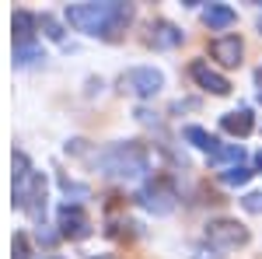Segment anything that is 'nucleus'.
<instances>
[{"mask_svg": "<svg viewBox=\"0 0 262 259\" xmlns=\"http://www.w3.org/2000/svg\"><path fill=\"white\" fill-rule=\"evenodd\" d=\"M242 53H245V46H242L238 35H221V39L210 42V56L221 60L224 67H238L242 63Z\"/></svg>", "mask_w": 262, "mask_h": 259, "instance_id": "obj_8", "label": "nucleus"}, {"mask_svg": "<svg viewBox=\"0 0 262 259\" xmlns=\"http://www.w3.org/2000/svg\"><path fill=\"white\" fill-rule=\"evenodd\" d=\"M242 158H245V147H242V144H231V147H221L210 161H217V165H231V168H234V165H242Z\"/></svg>", "mask_w": 262, "mask_h": 259, "instance_id": "obj_16", "label": "nucleus"}, {"mask_svg": "<svg viewBox=\"0 0 262 259\" xmlns=\"http://www.w3.org/2000/svg\"><path fill=\"white\" fill-rule=\"evenodd\" d=\"M67 21L74 28H81L88 35H101V39H116L122 28L133 21V7L108 0V4H74L67 7Z\"/></svg>", "mask_w": 262, "mask_h": 259, "instance_id": "obj_1", "label": "nucleus"}, {"mask_svg": "<svg viewBox=\"0 0 262 259\" xmlns=\"http://www.w3.org/2000/svg\"><path fill=\"white\" fill-rule=\"evenodd\" d=\"M252 126H255V116H252L248 109L227 112V116L221 119V130H224V133H234V137H248V133H252Z\"/></svg>", "mask_w": 262, "mask_h": 259, "instance_id": "obj_11", "label": "nucleus"}, {"mask_svg": "<svg viewBox=\"0 0 262 259\" xmlns=\"http://www.w3.org/2000/svg\"><path fill=\"white\" fill-rule=\"evenodd\" d=\"M182 137L189 140V144H192V147H200V151H206V154H210V158H213V154H217V151H221V140L213 137V133H206V130H203V126H185V130H182Z\"/></svg>", "mask_w": 262, "mask_h": 259, "instance_id": "obj_12", "label": "nucleus"}, {"mask_svg": "<svg viewBox=\"0 0 262 259\" xmlns=\"http://www.w3.org/2000/svg\"><path fill=\"white\" fill-rule=\"evenodd\" d=\"M242 207L248 214H262V193H248V196L242 200Z\"/></svg>", "mask_w": 262, "mask_h": 259, "instance_id": "obj_20", "label": "nucleus"}, {"mask_svg": "<svg viewBox=\"0 0 262 259\" xmlns=\"http://www.w3.org/2000/svg\"><path fill=\"white\" fill-rule=\"evenodd\" d=\"M259 168H262V154H259Z\"/></svg>", "mask_w": 262, "mask_h": 259, "instance_id": "obj_23", "label": "nucleus"}, {"mask_svg": "<svg viewBox=\"0 0 262 259\" xmlns=\"http://www.w3.org/2000/svg\"><path fill=\"white\" fill-rule=\"evenodd\" d=\"M119 84H122V91H129L137 98H154L164 88V77H161V70H154V67H133V70L122 74Z\"/></svg>", "mask_w": 262, "mask_h": 259, "instance_id": "obj_3", "label": "nucleus"}, {"mask_svg": "<svg viewBox=\"0 0 262 259\" xmlns=\"http://www.w3.org/2000/svg\"><path fill=\"white\" fill-rule=\"evenodd\" d=\"M35 60H46V53H42L39 42H28V46H14V63L18 67H28V63Z\"/></svg>", "mask_w": 262, "mask_h": 259, "instance_id": "obj_15", "label": "nucleus"}, {"mask_svg": "<svg viewBox=\"0 0 262 259\" xmlns=\"http://www.w3.org/2000/svg\"><path fill=\"white\" fill-rule=\"evenodd\" d=\"M39 28H46V35H49V39H63V28H60V21L53 18V14H42Z\"/></svg>", "mask_w": 262, "mask_h": 259, "instance_id": "obj_18", "label": "nucleus"}, {"mask_svg": "<svg viewBox=\"0 0 262 259\" xmlns=\"http://www.w3.org/2000/svg\"><path fill=\"white\" fill-rule=\"evenodd\" d=\"M35 25H39V18H32L28 11H14V46L39 42L35 39Z\"/></svg>", "mask_w": 262, "mask_h": 259, "instance_id": "obj_13", "label": "nucleus"}, {"mask_svg": "<svg viewBox=\"0 0 262 259\" xmlns=\"http://www.w3.org/2000/svg\"><path fill=\"white\" fill-rule=\"evenodd\" d=\"M196 259H221V256H217V252L210 249V252H196Z\"/></svg>", "mask_w": 262, "mask_h": 259, "instance_id": "obj_21", "label": "nucleus"}, {"mask_svg": "<svg viewBox=\"0 0 262 259\" xmlns=\"http://www.w3.org/2000/svg\"><path fill=\"white\" fill-rule=\"evenodd\" d=\"M11 252H14V259H32V252H28V238L25 235H14V242H11Z\"/></svg>", "mask_w": 262, "mask_h": 259, "instance_id": "obj_19", "label": "nucleus"}, {"mask_svg": "<svg viewBox=\"0 0 262 259\" xmlns=\"http://www.w3.org/2000/svg\"><path fill=\"white\" fill-rule=\"evenodd\" d=\"M259 81H262V70H259Z\"/></svg>", "mask_w": 262, "mask_h": 259, "instance_id": "obj_25", "label": "nucleus"}, {"mask_svg": "<svg viewBox=\"0 0 262 259\" xmlns=\"http://www.w3.org/2000/svg\"><path fill=\"white\" fill-rule=\"evenodd\" d=\"M150 210V214H171L175 210V189H171V182L168 179H154V182H147L140 189V196H137Z\"/></svg>", "mask_w": 262, "mask_h": 259, "instance_id": "obj_5", "label": "nucleus"}, {"mask_svg": "<svg viewBox=\"0 0 262 259\" xmlns=\"http://www.w3.org/2000/svg\"><path fill=\"white\" fill-rule=\"evenodd\" d=\"M147 42H150L154 49H171V46H179V42H182V32L171 25V21H154Z\"/></svg>", "mask_w": 262, "mask_h": 259, "instance_id": "obj_10", "label": "nucleus"}, {"mask_svg": "<svg viewBox=\"0 0 262 259\" xmlns=\"http://www.w3.org/2000/svg\"><path fill=\"white\" fill-rule=\"evenodd\" d=\"M189 74H192V81L200 84L203 91H210V95H227V91H231V81L224 77V74H217L206 60H196L189 67Z\"/></svg>", "mask_w": 262, "mask_h": 259, "instance_id": "obj_7", "label": "nucleus"}, {"mask_svg": "<svg viewBox=\"0 0 262 259\" xmlns=\"http://www.w3.org/2000/svg\"><path fill=\"white\" fill-rule=\"evenodd\" d=\"M91 231V221L81 210V203H63L60 207V235L67 238H84Z\"/></svg>", "mask_w": 262, "mask_h": 259, "instance_id": "obj_6", "label": "nucleus"}, {"mask_svg": "<svg viewBox=\"0 0 262 259\" xmlns=\"http://www.w3.org/2000/svg\"><path fill=\"white\" fill-rule=\"evenodd\" d=\"M259 32H262V21H259Z\"/></svg>", "mask_w": 262, "mask_h": 259, "instance_id": "obj_24", "label": "nucleus"}, {"mask_svg": "<svg viewBox=\"0 0 262 259\" xmlns=\"http://www.w3.org/2000/svg\"><path fill=\"white\" fill-rule=\"evenodd\" d=\"M203 21H206L210 28H231V25H234V7H227V4H210V7L203 11Z\"/></svg>", "mask_w": 262, "mask_h": 259, "instance_id": "obj_14", "label": "nucleus"}, {"mask_svg": "<svg viewBox=\"0 0 262 259\" xmlns=\"http://www.w3.org/2000/svg\"><path fill=\"white\" fill-rule=\"evenodd\" d=\"M248 179H252V168H245V165H234V168L221 172V182H224V186H245Z\"/></svg>", "mask_w": 262, "mask_h": 259, "instance_id": "obj_17", "label": "nucleus"}, {"mask_svg": "<svg viewBox=\"0 0 262 259\" xmlns=\"http://www.w3.org/2000/svg\"><path fill=\"white\" fill-rule=\"evenodd\" d=\"M25 210L35 221L46 217V175L42 172H32V182H28V196H25Z\"/></svg>", "mask_w": 262, "mask_h": 259, "instance_id": "obj_9", "label": "nucleus"}, {"mask_svg": "<svg viewBox=\"0 0 262 259\" xmlns=\"http://www.w3.org/2000/svg\"><path fill=\"white\" fill-rule=\"evenodd\" d=\"M150 168V154L147 147L137 144V140H122V144H112L98 154V172L108 175V179H137Z\"/></svg>", "mask_w": 262, "mask_h": 259, "instance_id": "obj_2", "label": "nucleus"}, {"mask_svg": "<svg viewBox=\"0 0 262 259\" xmlns=\"http://www.w3.org/2000/svg\"><path fill=\"white\" fill-rule=\"evenodd\" d=\"M42 259H56V256H42Z\"/></svg>", "mask_w": 262, "mask_h": 259, "instance_id": "obj_22", "label": "nucleus"}, {"mask_svg": "<svg viewBox=\"0 0 262 259\" xmlns=\"http://www.w3.org/2000/svg\"><path fill=\"white\" fill-rule=\"evenodd\" d=\"M206 242L213 249H238V245L248 242V228L238 224V221H231V217H217L206 224Z\"/></svg>", "mask_w": 262, "mask_h": 259, "instance_id": "obj_4", "label": "nucleus"}]
</instances>
